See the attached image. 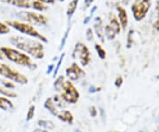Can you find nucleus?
Returning a JSON list of instances; mask_svg holds the SVG:
<instances>
[{
	"label": "nucleus",
	"instance_id": "nucleus-9",
	"mask_svg": "<svg viewBox=\"0 0 159 132\" xmlns=\"http://www.w3.org/2000/svg\"><path fill=\"white\" fill-rule=\"evenodd\" d=\"M26 20L29 22L36 25H46L48 22L46 16L36 12H28L26 13Z\"/></svg>",
	"mask_w": 159,
	"mask_h": 132
},
{
	"label": "nucleus",
	"instance_id": "nucleus-16",
	"mask_svg": "<svg viewBox=\"0 0 159 132\" xmlns=\"http://www.w3.org/2000/svg\"><path fill=\"white\" fill-rule=\"evenodd\" d=\"M0 108L5 110V111L11 110L13 108V105L8 98L0 96Z\"/></svg>",
	"mask_w": 159,
	"mask_h": 132
},
{
	"label": "nucleus",
	"instance_id": "nucleus-19",
	"mask_svg": "<svg viewBox=\"0 0 159 132\" xmlns=\"http://www.w3.org/2000/svg\"><path fill=\"white\" fill-rule=\"evenodd\" d=\"M32 8H34V10H37V11H44L47 9V6L44 5L43 3L40 2L38 0H33V6Z\"/></svg>",
	"mask_w": 159,
	"mask_h": 132
},
{
	"label": "nucleus",
	"instance_id": "nucleus-14",
	"mask_svg": "<svg viewBox=\"0 0 159 132\" xmlns=\"http://www.w3.org/2000/svg\"><path fill=\"white\" fill-rule=\"evenodd\" d=\"M44 107H45L46 109H48V111H50L53 115L57 116L59 114V112L57 111V106H56V105L53 102L52 98H48V99H46V101L44 102Z\"/></svg>",
	"mask_w": 159,
	"mask_h": 132
},
{
	"label": "nucleus",
	"instance_id": "nucleus-32",
	"mask_svg": "<svg viewBox=\"0 0 159 132\" xmlns=\"http://www.w3.org/2000/svg\"><path fill=\"white\" fill-rule=\"evenodd\" d=\"M94 1H95V0H84V5H85L86 8L89 7Z\"/></svg>",
	"mask_w": 159,
	"mask_h": 132
},
{
	"label": "nucleus",
	"instance_id": "nucleus-24",
	"mask_svg": "<svg viewBox=\"0 0 159 132\" xmlns=\"http://www.w3.org/2000/svg\"><path fill=\"white\" fill-rule=\"evenodd\" d=\"M34 110H35V106H31L29 107V111H28V114H27V121H30L32 118H34Z\"/></svg>",
	"mask_w": 159,
	"mask_h": 132
},
{
	"label": "nucleus",
	"instance_id": "nucleus-3",
	"mask_svg": "<svg viewBox=\"0 0 159 132\" xmlns=\"http://www.w3.org/2000/svg\"><path fill=\"white\" fill-rule=\"evenodd\" d=\"M6 23L9 26L12 27L13 29L20 31V33L28 35L29 36H32V37H34V38H37V39L43 41L44 43L47 42L45 36H43L41 33H39L32 25H30L29 23L20 22V21H7Z\"/></svg>",
	"mask_w": 159,
	"mask_h": 132
},
{
	"label": "nucleus",
	"instance_id": "nucleus-12",
	"mask_svg": "<svg viewBox=\"0 0 159 132\" xmlns=\"http://www.w3.org/2000/svg\"><path fill=\"white\" fill-rule=\"evenodd\" d=\"M118 12H119V18L120 21V25L124 29H125L127 23H128V19H127V13L125 9L122 6H118L117 7Z\"/></svg>",
	"mask_w": 159,
	"mask_h": 132
},
{
	"label": "nucleus",
	"instance_id": "nucleus-13",
	"mask_svg": "<svg viewBox=\"0 0 159 132\" xmlns=\"http://www.w3.org/2000/svg\"><path fill=\"white\" fill-rule=\"evenodd\" d=\"M57 116L58 117L59 120L65 121V122H68L69 124H72L73 121H74V116L71 114V112H69L67 110L61 111Z\"/></svg>",
	"mask_w": 159,
	"mask_h": 132
},
{
	"label": "nucleus",
	"instance_id": "nucleus-1",
	"mask_svg": "<svg viewBox=\"0 0 159 132\" xmlns=\"http://www.w3.org/2000/svg\"><path fill=\"white\" fill-rule=\"evenodd\" d=\"M10 42L12 45L17 47L23 52L29 53L35 59H42L44 57V48L39 41L16 35L11 37Z\"/></svg>",
	"mask_w": 159,
	"mask_h": 132
},
{
	"label": "nucleus",
	"instance_id": "nucleus-15",
	"mask_svg": "<svg viewBox=\"0 0 159 132\" xmlns=\"http://www.w3.org/2000/svg\"><path fill=\"white\" fill-rule=\"evenodd\" d=\"M109 27L111 29V30L113 31L115 35L119 34V32H120V29H121V25H120V23L119 22V21H118V19L115 17L114 15H112V18H111V20H110V23L108 24Z\"/></svg>",
	"mask_w": 159,
	"mask_h": 132
},
{
	"label": "nucleus",
	"instance_id": "nucleus-26",
	"mask_svg": "<svg viewBox=\"0 0 159 132\" xmlns=\"http://www.w3.org/2000/svg\"><path fill=\"white\" fill-rule=\"evenodd\" d=\"M69 31H70V28L67 29V30L66 31V33H65L64 36H63L62 42H61V45H60V48H59V50H62L63 48H64V46H65V45H66V42L67 36H68V35H69Z\"/></svg>",
	"mask_w": 159,
	"mask_h": 132
},
{
	"label": "nucleus",
	"instance_id": "nucleus-34",
	"mask_svg": "<svg viewBox=\"0 0 159 132\" xmlns=\"http://www.w3.org/2000/svg\"><path fill=\"white\" fill-rule=\"evenodd\" d=\"M53 68H54V65H53V64L50 65V66L48 67V70H47V72H46V73H47L48 75H50L51 72H52V70H53Z\"/></svg>",
	"mask_w": 159,
	"mask_h": 132
},
{
	"label": "nucleus",
	"instance_id": "nucleus-17",
	"mask_svg": "<svg viewBox=\"0 0 159 132\" xmlns=\"http://www.w3.org/2000/svg\"><path fill=\"white\" fill-rule=\"evenodd\" d=\"M79 4V0H72L69 4L68 7H67V10H66V14L68 17H71L73 14H74L76 9H77V6Z\"/></svg>",
	"mask_w": 159,
	"mask_h": 132
},
{
	"label": "nucleus",
	"instance_id": "nucleus-28",
	"mask_svg": "<svg viewBox=\"0 0 159 132\" xmlns=\"http://www.w3.org/2000/svg\"><path fill=\"white\" fill-rule=\"evenodd\" d=\"M87 39L88 41H93L94 39V36H93V31L90 28L87 29Z\"/></svg>",
	"mask_w": 159,
	"mask_h": 132
},
{
	"label": "nucleus",
	"instance_id": "nucleus-36",
	"mask_svg": "<svg viewBox=\"0 0 159 132\" xmlns=\"http://www.w3.org/2000/svg\"><path fill=\"white\" fill-rule=\"evenodd\" d=\"M33 132H49L45 130H42V129H35Z\"/></svg>",
	"mask_w": 159,
	"mask_h": 132
},
{
	"label": "nucleus",
	"instance_id": "nucleus-2",
	"mask_svg": "<svg viewBox=\"0 0 159 132\" xmlns=\"http://www.w3.org/2000/svg\"><path fill=\"white\" fill-rule=\"evenodd\" d=\"M0 50L4 53V55L6 56V59H8L9 60H11L12 62L18 64V65H20V66L28 67L30 69L36 68V65L33 63L32 59H30L29 55L20 52L16 49L6 47V46L1 47Z\"/></svg>",
	"mask_w": 159,
	"mask_h": 132
},
{
	"label": "nucleus",
	"instance_id": "nucleus-10",
	"mask_svg": "<svg viewBox=\"0 0 159 132\" xmlns=\"http://www.w3.org/2000/svg\"><path fill=\"white\" fill-rule=\"evenodd\" d=\"M1 1L8 5L17 6L20 8H25V9L32 8L33 6V0H1Z\"/></svg>",
	"mask_w": 159,
	"mask_h": 132
},
{
	"label": "nucleus",
	"instance_id": "nucleus-18",
	"mask_svg": "<svg viewBox=\"0 0 159 132\" xmlns=\"http://www.w3.org/2000/svg\"><path fill=\"white\" fill-rule=\"evenodd\" d=\"M37 124L42 128H44L47 130H53L54 129V123L51 121H45V120H39L37 121Z\"/></svg>",
	"mask_w": 159,
	"mask_h": 132
},
{
	"label": "nucleus",
	"instance_id": "nucleus-7",
	"mask_svg": "<svg viewBox=\"0 0 159 132\" xmlns=\"http://www.w3.org/2000/svg\"><path fill=\"white\" fill-rule=\"evenodd\" d=\"M150 7V0H137L132 6V11L134 16L137 21H141L145 17Z\"/></svg>",
	"mask_w": 159,
	"mask_h": 132
},
{
	"label": "nucleus",
	"instance_id": "nucleus-4",
	"mask_svg": "<svg viewBox=\"0 0 159 132\" xmlns=\"http://www.w3.org/2000/svg\"><path fill=\"white\" fill-rule=\"evenodd\" d=\"M0 75H3L4 77H6L9 80L13 81L20 84H26L29 82L28 78L22 74H20L19 71L11 68L7 64L1 63V62H0Z\"/></svg>",
	"mask_w": 159,
	"mask_h": 132
},
{
	"label": "nucleus",
	"instance_id": "nucleus-38",
	"mask_svg": "<svg viewBox=\"0 0 159 132\" xmlns=\"http://www.w3.org/2000/svg\"><path fill=\"white\" fill-rule=\"evenodd\" d=\"M74 132H81V131L79 129H75V130H74Z\"/></svg>",
	"mask_w": 159,
	"mask_h": 132
},
{
	"label": "nucleus",
	"instance_id": "nucleus-25",
	"mask_svg": "<svg viewBox=\"0 0 159 132\" xmlns=\"http://www.w3.org/2000/svg\"><path fill=\"white\" fill-rule=\"evenodd\" d=\"M64 57H65V53H62V55L60 56L59 58V59H58V62H57V67H56V69L54 70V77L57 75V72H58V70H59V68H60V66H61V64L63 62V59H64Z\"/></svg>",
	"mask_w": 159,
	"mask_h": 132
},
{
	"label": "nucleus",
	"instance_id": "nucleus-11",
	"mask_svg": "<svg viewBox=\"0 0 159 132\" xmlns=\"http://www.w3.org/2000/svg\"><path fill=\"white\" fill-rule=\"evenodd\" d=\"M94 29L97 33V37L101 40V42H104V30H103V26H102V21L100 17L96 18V21L94 25Z\"/></svg>",
	"mask_w": 159,
	"mask_h": 132
},
{
	"label": "nucleus",
	"instance_id": "nucleus-23",
	"mask_svg": "<svg viewBox=\"0 0 159 132\" xmlns=\"http://www.w3.org/2000/svg\"><path fill=\"white\" fill-rule=\"evenodd\" d=\"M103 30H104V33H105L106 36L108 37L109 39H113L114 37H115L116 35H115V33L111 30V29L109 27V25H106L105 28H103Z\"/></svg>",
	"mask_w": 159,
	"mask_h": 132
},
{
	"label": "nucleus",
	"instance_id": "nucleus-6",
	"mask_svg": "<svg viewBox=\"0 0 159 132\" xmlns=\"http://www.w3.org/2000/svg\"><path fill=\"white\" fill-rule=\"evenodd\" d=\"M73 57L74 59H79L80 64L83 67H86L90 62L91 53L86 45L82 44V43H78L74 48Z\"/></svg>",
	"mask_w": 159,
	"mask_h": 132
},
{
	"label": "nucleus",
	"instance_id": "nucleus-21",
	"mask_svg": "<svg viewBox=\"0 0 159 132\" xmlns=\"http://www.w3.org/2000/svg\"><path fill=\"white\" fill-rule=\"evenodd\" d=\"M95 49L97 52V54H98V56H99L100 59H104L106 58V52H105V50L99 44H96L95 45Z\"/></svg>",
	"mask_w": 159,
	"mask_h": 132
},
{
	"label": "nucleus",
	"instance_id": "nucleus-27",
	"mask_svg": "<svg viewBox=\"0 0 159 132\" xmlns=\"http://www.w3.org/2000/svg\"><path fill=\"white\" fill-rule=\"evenodd\" d=\"M97 9V6H93V8L91 9L90 14H89V15L88 17L86 18L85 20H84V21H83V23H84V24H87V23H88L89 21H90L91 18H92V16H93V14L95 13V11H96Z\"/></svg>",
	"mask_w": 159,
	"mask_h": 132
},
{
	"label": "nucleus",
	"instance_id": "nucleus-8",
	"mask_svg": "<svg viewBox=\"0 0 159 132\" xmlns=\"http://www.w3.org/2000/svg\"><path fill=\"white\" fill-rule=\"evenodd\" d=\"M66 75L68 76V78L71 81H77L79 80L80 77L85 75V72L83 71V69H81L79 67V65L77 63H74L71 65V67H69L66 70Z\"/></svg>",
	"mask_w": 159,
	"mask_h": 132
},
{
	"label": "nucleus",
	"instance_id": "nucleus-20",
	"mask_svg": "<svg viewBox=\"0 0 159 132\" xmlns=\"http://www.w3.org/2000/svg\"><path fill=\"white\" fill-rule=\"evenodd\" d=\"M64 82H65V78H64L63 75H60L59 77H57V80L55 81V82H54V87H55L56 91H57V92L61 91L63 84H64Z\"/></svg>",
	"mask_w": 159,
	"mask_h": 132
},
{
	"label": "nucleus",
	"instance_id": "nucleus-31",
	"mask_svg": "<svg viewBox=\"0 0 159 132\" xmlns=\"http://www.w3.org/2000/svg\"><path fill=\"white\" fill-rule=\"evenodd\" d=\"M157 11H158V19H157V21H156V23H155V28L157 29V30H159V1H157Z\"/></svg>",
	"mask_w": 159,
	"mask_h": 132
},
{
	"label": "nucleus",
	"instance_id": "nucleus-37",
	"mask_svg": "<svg viewBox=\"0 0 159 132\" xmlns=\"http://www.w3.org/2000/svg\"><path fill=\"white\" fill-rule=\"evenodd\" d=\"M6 59V56L4 55V53L1 52V50H0V59Z\"/></svg>",
	"mask_w": 159,
	"mask_h": 132
},
{
	"label": "nucleus",
	"instance_id": "nucleus-5",
	"mask_svg": "<svg viewBox=\"0 0 159 132\" xmlns=\"http://www.w3.org/2000/svg\"><path fill=\"white\" fill-rule=\"evenodd\" d=\"M61 98L69 104H75L80 98V93L70 81H65L61 89Z\"/></svg>",
	"mask_w": 159,
	"mask_h": 132
},
{
	"label": "nucleus",
	"instance_id": "nucleus-29",
	"mask_svg": "<svg viewBox=\"0 0 159 132\" xmlns=\"http://www.w3.org/2000/svg\"><path fill=\"white\" fill-rule=\"evenodd\" d=\"M90 115L94 118V117H96L97 115V108L95 107V106H91L90 107Z\"/></svg>",
	"mask_w": 159,
	"mask_h": 132
},
{
	"label": "nucleus",
	"instance_id": "nucleus-22",
	"mask_svg": "<svg viewBox=\"0 0 159 132\" xmlns=\"http://www.w3.org/2000/svg\"><path fill=\"white\" fill-rule=\"evenodd\" d=\"M10 32V26L6 22L0 21V35L8 34Z\"/></svg>",
	"mask_w": 159,
	"mask_h": 132
},
{
	"label": "nucleus",
	"instance_id": "nucleus-35",
	"mask_svg": "<svg viewBox=\"0 0 159 132\" xmlns=\"http://www.w3.org/2000/svg\"><path fill=\"white\" fill-rule=\"evenodd\" d=\"M98 91H100L99 89H97V88H95L94 86H91L90 88H89V92L90 93H94V92H98Z\"/></svg>",
	"mask_w": 159,
	"mask_h": 132
},
{
	"label": "nucleus",
	"instance_id": "nucleus-30",
	"mask_svg": "<svg viewBox=\"0 0 159 132\" xmlns=\"http://www.w3.org/2000/svg\"><path fill=\"white\" fill-rule=\"evenodd\" d=\"M122 82H123V80H122V77L121 76H119L116 81H115V85L116 87H120L121 86V84H122Z\"/></svg>",
	"mask_w": 159,
	"mask_h": 132
},
{
	"label": "nucleus",
	"instance_id": "nucleus-33",
	"mask_svg": "<svg viewBox=\"0 0 159 132\" xmlns=\"http://www.w3.org/2000/svg\"><path fill=\"white\" fill-rule=\"evenodd\" d=\"M38 1L43 3V4H53L56 0H38Z\"/></svg>",
	"mask_w": 159,
	"mask_h": 132
}]
</instances>
